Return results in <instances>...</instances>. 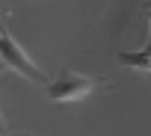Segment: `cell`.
<instances>
[{"instance_id":"cell-3","label":"cell","mask_w":151,"mask_h":136,"mask_svg":"<svg viewBox=\"0 0 151 136\" xmlns=\"http://www.w3.org/2000/svg\"><path fill=\"white\" fill-rule=\"evenodd\" d=\"M148 9H151V6H148ZM145 50H148V53H151V36H148V47H145Z\"/></svg>"},{"instance_id":"cell-2","label":"cell","mask_w":151,"mask_h":136,"mask_svg":"<svg viewBox=\"0 0 151 136\" xmlns=\"http://www.w3.org/2000/svg\"><path fill=\"white\" fill-rule=\"evenodd\" d=\"M3 65H6V68H12V71H18V74H24V77H27V80H33V83H47L45 71L33 65V59L18 47V42L12 39V33H9V30H3Z\"/></svg>"},{"instance_id":"cell-1","label":"cell","mask_w":151,"mask_h":136,"mask_svg":"<svg viewBox=\"0 0 151 136\" xmlns=\"http://www.w3.org/2000/svg\"><path fill=\"white\" fill-rule=\"evenodd\" d=\"M92 89H95V80H92V77H80V74L62 71V74H59L45 92H47V98L56 101V104H71V101L86 98Z\"/></svg>"}]
</instances>
